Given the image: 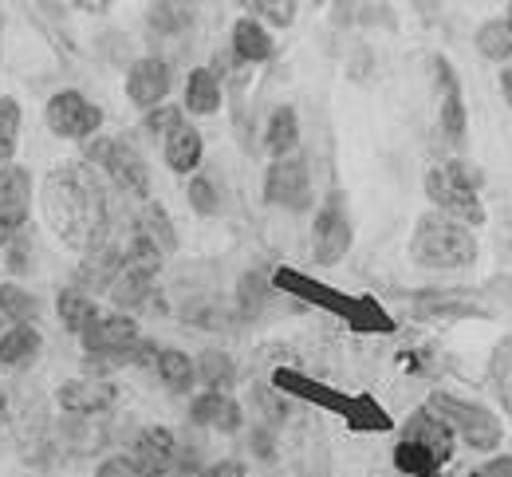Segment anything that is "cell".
<instances>
[{
  "label": "cell",
  "instance_id": "cell-32",
  "mask_svg": "<svg viewBox=\"0 0 512 477\" xmlns=\"http://www.w3.org/2000/svg\"><path fill=\"white\" fill-rule=\"evenodd\" d=\"M0 316H8V320H16V324L36 320V296H28V292L16 288V284H0Z\"/></svg>",
  "mask_w": 512,
  "mask_h": 477
},
{
  "label": "cell",
  "instance_id": "cell-1",
  "mask_svg": "<svg viewBox=\"0 0 512 477\" xmlns=\"http://www.w3.org/2000/svg\"><path fill=\"white\" fill-rule=\"evenodd\" d=\"M40 209L52 233L71 249H99L107 233V198L91 170L56 166L40 186Z\"/></svg>",
  "mask_w": 512,
  "mask_h": 477
},
{
  "label": "cell",
  "instance_id": "cell-36",
  "mask_svg": "<svg viewBox=\"0 0 512 477\" xmlns=\"http://www.w3.org/2000/svg\"><path fill=\"white\" fill-rule=\"evenodd\" d=\"M190 205L201 213V217H209V213H217V190H213V182L209 178H190Z\"/></svg>",
  "mask_w": 512,
  "mask_h": 477
},
{
  "label": "cell",
  "instance_id": "cell-39",
  "mask_svg": "<svg viewBox=\"0 0 512 477\" xmlns=\"http://www.w3.org/2000/svg\"><path fill=\"white\" fill-rule=\"evenodd\" d=\"M241 304H245V312H256L264 304V276L260 273H249L241 280Z\"/></svg>",
  "mask_w": 512,
  "mask_h": 477
},
{
  "label": "cell",
  "instance_id": "cell-27",
  "mask_svg": "<svg viewBox=\"0 0 512 477\" xmlns=\"http://www.w3.org/2000/svg\"><path fill=\"white\" fill-rule=\"evenodd\" d=\"M394 466L410 477H438L442 474V466L434 462V454H430V450H422L418 442H406V438L394 446Z\"/></svg>",
  "mask_w": 512,
  "mask_h": 477
},
{
  "label": "cell",
  "instance_id": "cell-17",
  "mask_svg": "<svg viewBox=\"0 0 512 477\" xmlns=\"http://www.w3.org/2000/svg\"><path fill=\"white\" fill-rule=\"evenodd\" d=\"M28 194H32V178L20 166H4L0 170V221L20 225L24 209H28Z\"/></svg>",
  "mask_w": 512,
  "mask_h": 477
},
{
  "label": "cell",
  "instance_id": "cell-34",
  "mask_svg": "<svg viewBox=\"0 0 512 477\" xmlns=\"http://www.w3.org/2000/svg\"><path fill=\"white\" fill-rule=\"evenodd\" d=\"M493 383L501 391V403L512 414V340H501L493 351Z\"/></svg>",
  "mask_w": 512,
  "mask_h": 477
},
{
  "label": "cell",
  "instance_id": "cell-42",
  "mask_svg": "<svg viewBox=\"0 0 512 477\" xmlns=\"http://www.w3.org/2000/svg\"><path fill=\"white\" fill-rule=\"evenodd\" d=\"M477 477H512V458L505 454V458H493V462H485V466L477 470Z\"/></svg>",
  "mask_w": 512,
  "mask_h": 477
},
{
  "label": "cell",
  "instance_id": "cell-33",
  "mask_svg": "<svg viewBox=\"0 0 512 477\" xmlns=\"http://www.w3.org/2000/svg\"><path fill=\"white\" fill-rule=\"evenodd\" d=\"M16 135H20V103L0 99V162L16 154Z\"/></svg>",
  "mask_w": 512,
  "mask_h": 477
},
{
  "label": "cell",
  "instance_id": "cell-21",
  "mask_svg": "<svg viewBox=\"0 0 512 477\" xmlns=\"http://www.w3.org/2000/svg\"><path fill=\"white\" fill-rule=\"evenodd\" d=\"M138 237H142V241H150L158 253H170V249L178 245V233H174V225H170L166 209H162V205H154V202L138 209Z\"/></svg>",
  "mask_w": 512,
  "mask_h": 477
},
{
  "label": "cell",
  "instance_id": "cell-15",
  "mask_svg": "<svg viewBox=\"0 0 512 477\" xmlns=\"http://www.w3.org/2000/svg\"><path fill=\"white\" fill-rule=\"evenodd\" d=\"M190 418L197 426H213V430H225V434L241 430V407H237V399L217 395V391L197 395L190 407Z\"/></svg>",
  "mask_w": 512,
  "mask_h": 477
},
{
  "label": "cell",
  "instance_id": "cell-38",
  "mask_svg": "<svg viewBox=\"0 0 512 477\" xmlns=\"http://www.w3.org/2000/svg\"><path fill=\"white\" fill-rule=\"evenodd\" d=\"M182 123H186V119H182V111H178V107H154V111L146 115V127H150L154 135H158V131H162V135H170V131H178Z\"/></svg>",
  "mask_w": 512,
  "mask_h": 477
},
{
  "label": "cell",
  "instance_id": "cell-14",
  "mask_svg": "<svg viewBox=\"0 0 512 477\" xmlns=\"http://www.w3.org/2000/svg\"><path fill=\"white\" fill-rule=\"evenodd\" d=\"M115 387L103 383V379H75V383H64L60 387V407L71 410V414H99L115 403Z\"/></svg>",
  "mask_w": 512,
  "mask_h": 477
},
{
  "label": "cell",
  "instance_id": "cell-10",
  "mask_svg": "<svg viewBox=\"0 0 512 477\" xmlns=\"http://www.w3.org/2000/svg\"><path fill=\"white\" fill-rule=\"evenodd\" d=\"M272 284H276V288H284V292H292V296H300V300L320 304V308L335 312V316H343V320H347V312H351V296H343V292L327 288V284L312 280V276L296 273V269H276Z\"/></svg>",
  "mask_w": 512,
  "mask_h": 477
},
{
  "label": "cell",
  "instance_id": "cell-13",
  "mask_svg": "<svg viewBox=\"0 0 512 477\" xmlns=\"http://www.w3.org/2000/svg\"><path fill=\"white\" fill-rule=\"evenodd\" d=\"M272 383H276V391H284V395H292V399H308V403H320V407L335 410V414H343V410H347V395H339V391L323 387V383H316V379H308V375L292 371V367H280Z\"/></svg>",
  "mask_w": 512,
  "mask_h": 477
},
{
  "label": "cell",
  "instance_id": "cell-11",
  "mask_svg": "<svg viewBox=\"0 0 512 477\" xmlns=\"http://www.w3.org/2000/svg\"><path fill=\"white\" fill-rule=\"evenodd\" d=\"M406 442H418L422 450H430L438 466H446L449 458H453V430H449L446 422L430 407L410 414V422H406Z\"/></svg>",
  "mask_w": 512,
  "mask_h": 477
},
{
  "label": "cell",
  "instance_id": "cell-12",
  "mask_svg": "<svg viewBox=\"0 0 512 477\" xmlns=\"http://www.w3.org/2000/svg\"><path fill=\"white\" fill-rule=\"evenodd\" d=\"M434 75H438V95H442V131L449 138H465V103H461V83L449 68L446 56H434Z\"/></svg>",
  "mask_w": 512,
  "mask_h": 477
},
{
  "label": "cell",
  "instance_id": "cell-9",
  "mask_svg": "<svg viewBox=\"0 0 512 477\" xmlns=\"http://www.w3.org/2000/svg\"><path fill=\"white\" fill-rule=\"evenodd\" d=\"M166 91H170V64H166V60L150 56V60H138V64L130 68V75H127L130 103L154 111V107L166 99Z\"/></svg>",
  "mask_w": 512,
  "mask_h": 477
},
{
  "label": "cell",
  "instance_id": "cell-6",
  "mask_svg": "<svg viewBox=\"0 0 512 477\" xmlns=\"http://www.w3.org/2000/svg\"><path fill=\"white\" fill-rule=\"evenodd\" d=\"M44 115H48V127L60 138H95L99 123H103L99 107H91L79 91H60V95H52V103H48Z\"/></svg>",
  "mask_w": 512,
  "mask_h": 477
},
{
  "label": "cell",
  "instance_id": "cell-25",
  "mask_svg": "<svg viewBox=\"0 0 512 477\" xmlns=\"http://www.w3.org/2000/svg\"><path fill=\"white\" fill-rule=\"evenodd\" d=\"M296 142H300L296 111H292V107H280V111L272 115V123H268V150H272L276 158H288V154L296 150Z\"/></svg>",
  "mask_w": 512,
  "mask_h": 477
},
{
  "label": "cell",
  "instance_id": "cell-4",
  "mask_svg": "<svg viewBox=\"0 0 512 477\" xmlns=\"http://www.w3.org/2000/svg\"><path fill=\"white\" fill-rule=\"evenodd\" d=\"M430 410L453 430V438L461 434V442H465L469 450H497L501 438H505L501 418H497L493 410H485L481 403H465V399H457V395H442V391H438V395H430Z\"/></svg>",
  "mask_w": 512,
  "mask_h": 477
},
{
  "label": "cell",
  "instance_id": "cell-48",
  "mask_svg": "<svg viewBox=\"0 0 512 477\" xmlns=\"http://www.w3.org/2000/svg\"><path fill=\"white\" fill-rule=\"evenodd\" d=\"M501 20H505V24H509V32H512V4H509V12H505V16H501Z\"/></svg>",
  "mask_w": 512,
  "mask_h": 477
},
{
  "label": "cell",
  "instance_id": "cell-40",
  "mask_svg": "<svg viewBox=\"0 0 512 477\" xmlns=\"http://www.w3.org/2000/svg\"><path fill=\"white\" fill-rule=\"evenodd\" d=\"M111 150H115V138H87V158L99 162L103 170H107V162H111Z\"/></svg>",
  "mask_w": 512,
  "mask_h": 477
},
{
  "label": "cell",
  "instance_id": "cell-37",
  "mask_svg": "<svg viewBox=\"0 0 512 477\" xmlns=\"http://www.w3.org/2000/svg\"><path fill=\"white\" fill-rule=\"evenodd\" d=\"M253 12L256 16H268L276 28H288L296 20V4L292 0H256Z\"/></svg>",
  "mask_w": 512,
  "mask_h": 477
},
{
  "label": "cell",
  "instance_id": "cell-23",
  "mask_svg": "<svg viewBox=\"0 0 512 477\" xmlns=\"http://www.w3.org/2000/svg\"><path fill=\"white\" fill-rule=\"evenodd\" d=\"M186 107L193 115H213L221 107V79L213 71L197 68L190 71V83H186Z\"/></svg>",
  "mask_w": 512,
  "mask_h": 477
},
{
  "label": "cell",
  "instance_id": "cell-49",
  "mask_svg": "<svg viewBox=\"0 0 512 477\" xmlns=\"http://www.w3.org/2000/svg\"><path fill=\"white\" fill-rule=\"evenodd\" d=\"M0 422H4V395H0Z\"/></svg>",
  "mask_w": 512,
  "mask_h": 477
},
{
  "label": "cell",
  "instance_id": "cell-46",
  "mask_svg": "<svg viewBox=\"0 0 512 477\" xmlns=\"http://www.w3.org/2000/svg\"><path fill=\"white\" fill-rule=\"evenodd\" d=\"M12 229H16V225L0 221V253H4V245H12Z\"/></svg>",
  "mask_w": 512,
  "mask_h": 477
},
{
  "label": "cell",
  "instance_id": "cell-31",
  "mask_svg": "<svg viewBox=\"0 0 512 477\" xmlns=\"http://www.w3.org/2000/svg\"><path fill=\"white\" fill-rule=\"evenodd\" d=\"M40 351V336L28 324H16L12 332L0 336V363H24Z\"/></svg>",
  "mask_w": 512,
  "mask_h": 477
},
{
  "label": "cell",
  "instance_id": "cell-43",
  "mask_svg": "<svg viewBox=\"0 0 512 477\" xmlns=\"http://www.w3.org/2000/svg\"><path fill=\"white\" fill-rule=\"evenodd\" d=\"M256 395H260V407L268 410L272 418H284V414H288V407L280 403V395H276V391H256Z\"/></svg>",
  "mask_w": 512,
  "mask_h": 477
},
{
  "label": "cell",
  "instance_id": "cell-47",
  "mask_svg": "<svg viewBox=\"0 0 512 477\" xmlns=\"http://www.w3.org/2000/svg\"><path fill=\"white\" fill-rule=\"evenodd\" d=\"M178 477H197V470H193V462H178Z\"/></svg>",
  "mask_w": 512,
  "mask_h": 477
},
{
  "label": "cell",
  "instance_id": "cell-19",
  "mask_svg": "<svg viewBox=\"0 0 512 477\" xmlns=\"http://www.w3.org/2000/svg\"><path fill=\"white\" fill-rule=\"evenodd\" d=\"M197 162H201V135L190 123H182L178 131L166 135V166L178 170V174H193Z\"/></svg>",
  "mask_w": 512,
  "mask_h": 477
},
{
  "label": "cell",
  "instance_id": "cell-3",
  "mask_svg": "<svg viewBox=\"0 0 512 477\" xmlns=\"http://www.w3.org/2000/svg\"><path fill=\"white\" fill-rule=\"evenodd\" d=\"M477 174H469V166L449 162V166H434L426 174V194L438 205V213L453 217L457 225H481L485 221V205L477 198Z\"/></svg>",
  "mask_w": 512,
  "mask_h": 477
},
{
  "label": "cell",
  "instance_id": "cell-35",
  "mask_svg": "<svg viewBox=\"0 0 512 477\" xmlns=\"http://www.w3.org/2000/svg\"><path fill=\"white\" fill-rule=\"evenodd\" d=\"M190 8L186 4H154L150 8V28L154 32H182L190 24Z\"/></svg>",
  "mask_w": 512,
  "mask_h": 477
},
{
  "label": "cell",
  "instance_id": "cell-26",
  "mask_svg": "<svg viewBox=\"0 0 512 477\" xmlns=\"http://www.w3.org/2000/svg\"><path fill=\"white\" fill-rule=\"evenodd\" d=\"M60 320H64L75 336H83V332L99 320V308H95V300L83 296V292H60Z\"/></svg>",
  "mask_w": 512,
  "mask_h": 477
},
{
  "label": "cell",
  "instance_id": "cell-20",
  "mask_svg": "<svg viewBox=\"0 0 512 477\" xmlns=\"http://www.w3.org/2000/svg\"><path fill=\"white\" fill-rule=\"evenodd\" d=\"M119 269H123V257H119L115 249L99 245V249H91V257L83 261V269H79V284H83V288L103 292V288H111V284H115Z\"/></svg>",
  "mask_w": 512,
  "mask_h": 477
},
{
  "label": "cell",
  "instance_id": "cell-2",
  "mask_svg": "<svg viewBox=\"0 0 512 477\" xmlns=\"http://www.w3.org/2000/svg\"><path fill=\"white\" fill-rule=\"evenodd\" d=\"M410 257L422 269H469L477 261V241L465 225L446 213H422L410 237Z\"/></svg>",
  "mask_w": 512,
  "mask_h": 477
},
{
  "label": "cell",
  "instance_id": "cell-16",
  "mask_svg": "<svg viewBox=\"0 0 512 477\" xmlns=\"http://www.w3.org/2000/svg\"><path fill=\"white\" fill-rule=\"evenodd\" d=\"M107 170H111V178H115L123 190L138 194V198H146V190H150V174H146V162H142V154H138L130 142H115Z\"/></svg>",
  "mask_w": 512,
  "mask_h": 477
},
{
  "label": "cell",
  "instance_id": "cell-7",
  "mask_svg": "<svg viewBox=\"0 0 512 477\" xmlns=\"http://www.w3.org/2000/svg\"><path fill=\"white\" fill-rule=\"evenodd\" d=\"M264 198L284 209H308L312 186H308V166L300 158H276L268 178H264Z\"/></svg>",
  "mask_w": 512,
  "mask_h": 477
},
{
  "label": "cell",
  "instance_id": "cell-18",
  "mask_svg": "<svg viewBox=\"0 0 512 477\" xmlns=\"http://www.w3.org/2000/svg\"><path fill=\"white\" fill-rule=\"evenodd\" d=\"M233 52H237V60H245V64H264V60L272 56V36L260 28V20L245 16V20H237V28H233Z\"/></svg>",
  "mask_w": 512,
  "mask_h": 477
},
{
  "label": "cell",
  "instance_id": "cell-44",
  "mask_svg": "<svg viewBox=\"0 0 512 477\" xmlns=\"http://www.w3.org/2000/svg\"><path fill=\"white\" fill-rule=\"evenodd\" d=\"M201 477H245V466L241 462H217L213 470H205Z\"/></svg>",
  "mask_w": 512,
  "mask_h": 477
},
{
  "label": "cell",
  "instance_id": "cell-22",
  "mask_svg": "<svg viewBox=\"0 0 512 477\" xmlns=\"http://www.w3.org/2000/svg\"><path fill=\"white\" fill-rule=\"evenodd\" d=\"M343 418H347V426L359 430V434H386V430H390V414H386L371 395H355V399H347Z\"/></svg>",
  "mask_w": 512,
  "mask_h": 477
},
{
  "label": "cell",
  "instance_id": "cell-5",
  "mask_svg": "<svg viewBox=\"0 0 512 477\" xmlns=\"http://www.w3.org/2000/svg\"><path fill=\"white\" fill-rule=\"evenodd\" d=\"M351 249V221H347V209H343V194L335 190L327 202H323L320 217H316V229H312V257L320 265H335L343 261Z\"/></svg>",
  "mask_w": 512,
  "mask_h": 477
},
{
  "label": "cell",
  "instance_id": "cell-41",
  "mask_svg": "<svg viewBox=\"0 0 512 477\" xmlns=\"http://www.w3.org/2000/svg\"><path fill=\"white\" fill-rule=\"evenodd\" d=\"M99 477H142V474L134 470V462H130V458H111V462H103Z\"/></svg>",
  "mask_w": 512,
  "mask_h": 477
},
{
  "label": "cell",
  "instance_id": "cell-28",
  "mask_svg": "<svg viewBox=\"0 0 512 477\" xmlns=\"http://www.w3.org/2000/svg\"><path fill=\"white\" fill-rule=\"evenodd\" d=\"M477 52L485 60H509L512 56V32L505 20H485L477 28Z\"/></svg>",
  "mask_w": 512,
  "mask_h": 477
},
{
  "label": "cell",
  "instance_id": "cell-24",
  "mask_svg": "<svg viewBox=\"0 0 512 477\" xmlns=\"http://www.w3.org/2000/svg\"><path fill=\"white\" fill-rule=\"evenodd\" d=\"M154 367H158V375H162V383H166L170 391H190L193 379H197L193 359L190 355H182V351H158Z\"/></svg>",
  "mask_w": 512,
  "mask_h": 477
},
{
  "label": "cell",
  "instance_id": "cell-29",
  "mask_svg": "<svg viewBox=\"0 0 512 477\" xmlns=\"http://www.w3.org/2000/svg\"><path fill=\"white\" fill-rule=\"evenodd\" d=\"M193 367H197V379H201L209 391H217V395L233 383V359H229L225 351H205Z\"/></svg>",
  "mask_w": 512,
  "mask_h": 477
},
{
  "label": "cell",
  "instance_id": "cell-45",
  "mask_svg": "<svg viewBox=\"0 0 512 477\" xmlns=\"http://www.w3.org/2000/svg\"><path fill=\"white\" fill-rule=\"evenodd\" d=\"M501 95H505V103L512 107V68L501 71Z\"/></svg>",
  "mask_w": 512,
  "mask_h": 477
},
{
  "label": "cell",
  "instance_id": "cell-8",
  "mask_svg": "<svg viewBox=\"0 0 512 477\" xmlns=\"http://www.w3.org/2000/svg\"><path fill=\"white\" fill-rule=\"evenodd\" d=\"M174 458H178V446H174V434L166 426H146L134 442V470L142 477H162L174 470Z\"/></svg>",
  "mask_w": 512,
  "mask_h": 477
},
{
  "label": "cell",
  "instance_id": "cell-30",
  "mask_svg": "<svg viewBox=\"0 0 512 477\" xmlns=\"http://www.w3.org/2000/svg\"><path fill=\"white\" fill-rule=\"evenodd\" d=\"M347 324L355 332H394V320L386 316L383 308L371 300V296H359L351 300V312H347Z\"/></svg>",
  "mask_w": 512,
  "mask_h": 477
}]
</instances>
